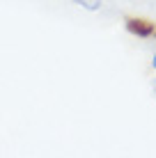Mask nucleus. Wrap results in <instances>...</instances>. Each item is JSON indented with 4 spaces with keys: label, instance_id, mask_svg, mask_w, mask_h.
<instances>
[{
    "label": "nucleus",
    "instance_id": "1",
    "mask_svg": "<svg viewBox=\"0 0 156 158\" xmlns=\"http://www.w3.org/2000/svg\"><path fill=\"white\" fill-rule=\"evenodd\" d=\"M126 30L133 32V35H138V37L156 35V25L152 21H145V19H126Z\"/></svg>",
    "mask_w": 156,
    "mask_h": 158
},
{
    "label": "nucleus",
    "instance_id": "2",
    "mask_svg": "<svg viewBox=\"0 0 156 158\" xmlns=\"http://www.w3.org/2000/svg\"><path fill=\"white\" fill-rule=\"evenodd\" d=\"M154 64H156V57H154Z\"/></svg>",
    "mask_w": 156,
    "mask_h": 158
}]
</instances>
